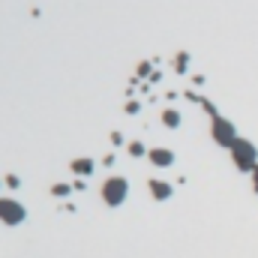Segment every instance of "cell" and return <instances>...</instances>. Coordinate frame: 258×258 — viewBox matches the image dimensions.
<instances>
[{"instance_id":"obj_1","label":"cell","mask_w":258,"mask_h":258,"mask_svg":"<svg viewBox=\"0 0 258 258\" xmlns=\"http://www.w3.org/2000/svg\"><path fill=\"white\" fill-rule=\"evenodd\" d=\"M231 162H234V168L237 171H243V174H252L255 168H258V147L249 141V138H237L234 141V147H231Z\"/></svg>"},{"instance_id":"obj_2","label":"cell","mask_w":258,"mask_h":258,"mask_svg":"<svg viewBox=\"0 0 258 258\" xmlns=\"http://www.w3.org/2000/svg\"><path fill=\"white\" fill-rule=\"evenodd\" d=\"M99 195H102V201H105L108 207H120V204L129 198V180H126V177H108V180L102 183Z\"/></svg>"},{"instance_id":"obj_3","label":"cell","mask_w":258,"mask_h":258,"mask_svg":"<svg viewBox=\"0 0 258 258\" xmlns=\"http://www.w3.org/2000/svg\"><path fill=\"white\" fill-rule=\"evenodd\" d=\"M210 135H213V141H216L219 147H225V150H231L234 141L240 138V135H237L234 120H228V117H222V114L210 120Z\"/></svg>"},{"instance_id":"obj_4","label":"cell","mask_w":258,"mask_h":258,"mask_svg":"<svg viewBox=\"0 0 258 258\" xmlns=\"http://www.w3.org/2000/svg\"><path fill=\"white\" fill-rule=\"evenodd\" d=\"M24 216H27V210H24V204H21V201L0 195V222L15 228V225H21V222H24Z\"/></svg>"},{"instance_id":"obj_5","label":"cell","mask_w":258,"mask_h":258,"mask_svg":"<svg viewBox=\"0 0 258 258\" xmlns=\"http://www.w3.org/2000/svg\"><path fill=\"white\" fill-rule=\"evenodd\" d=\"M147 189H150V195L156 198V201H168L171 195H174V186L168 180H159V177H153L150 183H147Z\"/></svg>"},{"instance_id":"obj_6","label":"cell","mask_w":258,"mask_h":258,"mask_svg":"<svg viewBox=\"0 0 258 258\" xmlns=\"http://www.w3.org/2000/svg\"><path fill=\"white\" fill-rule=\"evenodd\" d=\"M147 156H150L153 168H171V165H174V153L168 150V147H153Z\"/></svg>"},{"instance_id":"obj_7","label":"cell","mask_w":258,"mask_h":258,"mask_svg":"<svg viewBox=\"0 0 258 258\" xmlns=\"http://www.w3.org/2000/svg\"><path fill=\"white\" fill-rule=\"evenodd\" d=\"M93 168H96V162H93V159H87V156H81V159H72V162H69V171H72V174H78V177L93 174Z\"/></svg>"},{"instance_id":"obj_8","label":"cell","mask_w":258,"mask_h":258,"mask_svg":"<svg viewBox=\"0 0 258 258\" xmlns=\"http://www.w3.org/2000/svg\"><path fill=\"white\" fill-rule=\"evenodd\" d=\"M180 123H183V117H180L177 108H165L162 111V126L165 129H180Z\"/></svg>"},{"instance_id":"obj_9","label":"cell","mask_w":258,"mask_h":258,"mask_svg":"<svg viewBox=\"0 0 258 258\" xmlns=\"http://www.w3.org/2000/svg\"><path fill=\"white\" fill-rule=\"evenodd\" d=\"M126 150H129V156H132V159H141V156H147V153H150V150H147V147H144L141 141H129V144H126Z\"/></svg>"},{"instance_id":"obj_10","label":"cell","mask_w":258,"mask_h":258,"mask_svg":"<svg viewBox=\"0 0 258 258\" xmlns=\"http://www.w3.org/2000/svg\"><path fill=\"white\" fill-rule=\"evenodd\" d=\"M186 69H189V54H186V51H180V54L174 57V72H177V75H183Z\"/></svg>"},{"instance_id":"obj_11","label":"cell","mask_w":258,"mask_h":258,"mask_svg":"<svg viewBox=\"0 0 258 258\" xmlns=\"http://www.w3.org/2000/svg\"><path fill=\"white\" fill-rule=\"evenodd\" d=\"M69 192H75L69 183H54V186H51V195H54V198H66Z\"/></svg>"},{"instance_id":"obj_12","label":"cell","mask_w":258,"mask_h":258,"mask_svg":"<svg viewBox=\"0 0 258 258\" xmlns=\"http://www.w3.org/2000/svg\"><path fill=\"white\" fill-rule=\"evenodd\" d=\"M138 75H141V78H150V75H153V63H150V60H141V63H138Z\"/></svg>"},{"instance_id":"obj_13","label":"cell","mask_w":258,"mask_h":258,"mask_svg":"<svg viewBox=\"0 0 258 258\" xmlns=\"http://www.w3.org/2000/svg\"><path fill=\"white\" fill-rule=\"evenodd\" d=\"M3 183H6L9 189H18V186H21V177H18V174H6V177H3Z\"/></svg>"},{"instance_id":"obj_14","label":"cell","mask_w":258,"mask_h":258,"mask_svg":"<svg viewBox=\"0 0 258 258\" xmlns=\"http://www.w3.org/2000/svg\"><path fill=\"white\" fill-rule=\"evenodd\" d=\"M123 108H126V114H138V111H141V102H138V99H129Z\"/></svg>"},{"instance_id":"obj_15","label":"cell","mask_w":258,"mask_h":258,"mask_svg":"<svg viewBox=\"0 0 258 258\" xmlns=\"http://www.w3.org/2000/svg\"><path fill=\"white\" fill-rule=\"evenodd\" d=\"M72 189H75V192H84L87 183H84V180H75V183H72Z\"/></svg>"},{"instance_id":"obj_16","label":"cell","mask_w":258,"mask_h":258,"mask_svg":"<svg viewBox=\"0 0 258 258\" xmlns=\"http://www.w3.org/2000/svg\"><path fill=\"white\" fill-rule=\"evenodd\" d=\"M249 177H252V189H255V195H258V168H255Z\"/></svg>"},{"instance_id":"obj_17","label":"cell","mask_w":258,"mask_h":258,"mask_svg":"<svg viewBox=\"0 0 258 258\" xmlns=\"http://www.w3.org/2000/svg\"><path fill=\"white\" fill-rule=\"evenodd\" d=\"M111 144H123V135L120 132H111Z\"/></svg>"},{"instance_id":"obj_18","label":"cell","mask_w":258,"mask_h":258,"mask_svg":"<svg viewBox=\"0 0 258 258\" xmlns=\"http://www.w3.org/2000/svg\"><path fill=\"white\" fill-rule=\"evenodd\" d=\"M0 186H3V180H0Z\"/></svg>"}]
</instances>
